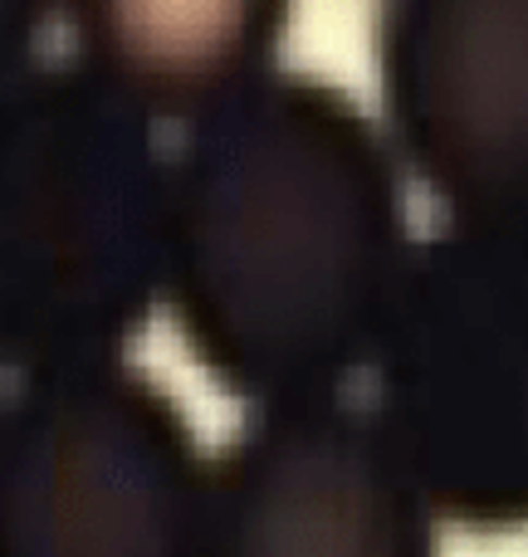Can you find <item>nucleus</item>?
Listing matches in <instances>:
<instances>
[{
    "label": "nucleus",
    "instance_id": "nucleus-2",
    "mask_svg": "<svg viewBox=\"0 0 528 557\" xmlns=\"http://www.w3.org/2000/svg\"><path fill=\"white\" fill-rule=\"evenodd\" d=\"M172 152L69 59L0 78V367L123 362L162 308Z\"/></svg>",
    "mask_w": 528,
    "mask_h": 557
},
{
    "label": "nucleus",
    "instance_id": "nucleus-6",
    "mask_svg": "<svg viewBox=\"0 0 528 557\" xmlns=\"http://www.w3.org/2000/svg\"><path fill=\"white\" fill-rule=\"evenodd\" d=\"M435 509L372 406H250L211 460L201 557H435Z\"/></svg>",
    "mask_w": 528,
    "mask_h": 557
},
{
    "label": "nucleus",
    "instance_id": "nucleus-5",
    "mask_svg": "<svg viewBox=\"0 0 528 557\" xmlns=\"http://www.w3.org/2000/svg\"><path fill=\"white\" fill-rule=\"evenodd\" d=\"M382 133L445 225L528 231V0H396L377 20Z\"/></svg>",
    "mask_w": 528,
    "mask_h": 557
},
{
    "label": "nucleus",
    "instance_id": "nucleus-4",
    "mask_svg": "<svg viewBox=\"0 0 528 557\" xmlns=\"http://www.w3.org/2000/svg\"><path fill=\"white\" fill-rule=\"evenodd\" d=\"M211 460L127 362L20 376L0 401V557H201Z\"/></svg>",
    "mask_w": 528,
    "mask_h": 557
},
{
    "label": "nucleus",
    "instance_id": "nucleus-7",
    "mask_svg": "<svg viewBox=\"0 0 528 557\" xmlns=\"http://www.w3.org/2000/svg\"><path fill=\"white\" fill-rule=\"evenodd\" d=\"M69 64L147 127L196 133L279 74V0H78Z\"/></svg>",
    "mask_w": 528,
    "mask_h": 557
},
{
    "label": "nucleus",
    "instance_id": "nucleus-1",
    "mask_svg": "<svg viewBox=\"0 0 528 557\" xmlns=\"http://www.w3.org/2000/svg\"><path fill=\"white\" fill-rule=\"evenodd\" d=\"M412 250L392 143L328 78L279 69L172 152L162 308L245 406L347 396Z\"/></svg>",
    "mask_w": 528,
    "mask_h": 557
},
{
    "label": "nucleus",
    "instance_id": "nucleus-8",
    "mask_svg": "<svg viewBox=\"0 0 528 557\" xmlns=\"http://www.w3.org/2000/svg\"><path fill=\"white\" fill-rule=\"evenodd\" d=\"M49 5L29 0H0V78L39 59V35L49 29Z\"/></svg>",
    "mask_w": 528,
    "mask_h": 557
},
{
    "label": "nucleus",
    "instance_id": "nucleus-3",
    "mask_svg": "<svg viewBox=\"0 0 528 557\" xmlns=\"http://www.w3.org/2000/svg\"><path fill=\"white\" fill-rule=\"evenodd\" d=\"M367 372L372 416L435 519L528 529V231L416 240Z\"/></svg>",
    "mask_w": 528,
    "mask_h": 557
}]
</instances>
